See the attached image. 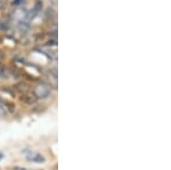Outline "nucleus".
<instances>
[{
	"mask_svg": "<svg viewBox=\"0 0 171 170\" xmlns=\"http://www.w3.org/2000/svg\"><path fill=\"white\" fill-rule=\"evenodd\" d=\"M34 96L39 99H46L51 95V85H48L46 82H38L34 86Z\"/></svg>",
	"mask_w": 171,
	"mask_h": 170,
	"instance_id": "nucleus-1",
	"label": "nucleus"
},
{
	"mask_svg": "<svg viewBox=\"0 0 171 170\" xmlns=\"http://www.w3.org/2000/svg\"><path fill=\"white\" fill-rule=\"evenodd\" d=\"M26 159L31 162H37V163H41V162H44V157L39 154V153H33V152H30L26 154Z\"/></svg>",
	"mask_w": 171,
	"mask_h": 170,
	"instance_id": "nucleus-2",
	"label": "nucleus"
},
{
	"mask_svg": "<svg viewBox=\"0 0 171 170\" xmlns=\"http://www.w3.org/2000/svg\"><path fill=\"white\" fill-rule=\"evenodd\" d=\"M7 113H8V110H7L6 104L2 101H0V117H5Z\"/></svg>",
	"mask_w": 171,
	"mask_h": 170,
	"instance_id": "nucleus-3",
	"label": "nucleus"
}]
</instances>
